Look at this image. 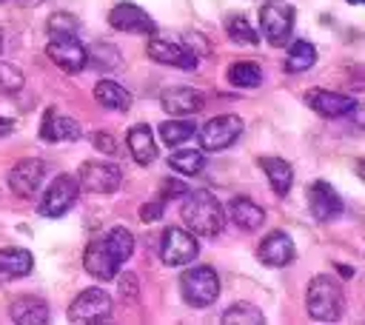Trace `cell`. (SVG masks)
<instances>
[{
	"label": "cell",
	"mask_w": 365,
	"mask_h": 325,
	"mask_svg": "<svg viewBox=\"0 0 365 325\" xmlns=\"http://www.w3.org/2000/svg\"><path fill=\"white\" fill-rule=\"evenodd\" d=\"M94 97H97L100 105L114 108V111H128L131 108V94L120 83H114V80H100L94 86Z\"/></svg>",
	"instance_id": "obj_25"
},
{
	"label": "cell",
	"mask_w": 365,
	"mask_h": 325,
	"mask_svg": "<svg viewBox=\"0 0 365 325\" xmlns=\"http://www.w3.org/2000/svg\"><path fill=\"white\" fill-rule=\"evenodd\" d=\"M180 294L188 305L194 308H205L220 296V279L214 274V268L208 265H194L185 268L180 277Z\"/></svg>",
	"instance_id": "obj_3"
},
{
	"label": "cell",
	"mask_w": 365,
	"mask_h": 325,
	"mask_svg": "<svg viewBox=\"0 0 365 325\" xmlns=\"http://www.w3.org/2000/svg\"><path fill=\"white\" fill-rule=\"evenodd\" d=\"M80 125L71 117L57 114V108H46L43 123H40V137L46 143H66V140H80Z\"/></svg>",
	"instance_id": "obj_18"
},
{
	"label": "cell",
	"mask_w": 365,
	"mask_h": 325,
	"mask_svg": "<svg viewBox=\"0 0 365 325\" xmlns=\"http://www.w3.org/2000/svg\"><path fill=\"white\" fill-rule=\"evenodd\" d=\"M240 134H242V120H240L237 114L211 117V120L197 131L202 151H222V148H228Z\"/></svg>",
	"instance_id": "obj_6"
},
{
	"label": "cell",
	"mask_w": 365,
	"mask_h": 325,
	"mask_svg": "<svg viewBox=\"0 0 365 325\" xmlns=\"http://www.w3.org/2000/svg\"><path fill=\"white\" fill-rule=\"evenodd\" d=\"M46 29H48V34H51V37H66V34H77L80 23H77V17H74V14H68V11H57V14H51V17H48Z\"/></svg>",
	"instance_id": "obj_33"
},
{
	"label": "cell",
	"mask_w": 365,
	"mask_h": 325,
	"mask_svg": "<svg viewBox=\"0 0 365 325\" xmlns=\"http://www.w3.org/2000/svg\"><path fill=\"white\" fill-rule=\"evenodd\" d=\"M0 3H3V0H0Z\"/></svg>",
	"instance_id": "obj_42"
},
{
	"label": "cell",
	"mask_w": 365,
	"mask_h": 325,
	"mask_svg": "<svg viewBox=\"0 0 365 325\" xmlns=\"http://www.w3.org/2000/svg\"><path fill=\"white\" fill-rule=\"evenodd\" d=\"M305 105L322 117H345L354 111V100L339 94V91H325V88H311L305 91Z\"/></svg>",
	"instance_id": "obj_16"
},
{
	"label": "cell",
	"mask_w": 365,
	"mask_h": 325,
	"mask_svg": "<svg viewBox=\"0 0 365 325\" xmlns=\"http://www.w3.org/2000/svg\"><path fill=\"white\" fill-rule=\"evenodd\" d=\"M259 168L265 171L271 188L277 197H285L291 191V182H294V168L282 160V157H259Z\"/></svg>",
	"instance_id": "obj_24"
},
{
	"label": "cell",
	"mask_w": 365,
	"mask_h": 325,
	"mask_svg": "<svg viewBox=\"0 0 365 325\" xmlns=\"http://www.w3.org/2000/svg\"><path fill=\"white\" fill-rule=\"evenodd\" d=\"M111 316V296L103 288H86L68 305L71 322H106Z\"/></svg>",
	"instance_id": "obj_10"
},
{
	"label": "cell",
	"mask_w": 365,
	"mask_h": 325,
	"mask_svg": "<svg viewBox=\"0 0 365 325\" xmlns=\"http://www.w3.org/2000/svg\"><path fill=\"white\" fill-rule=\"evenodd\" d=\"M83 265H86V271H88L91 277H97V279H114L117 271H120V262L114 259V254L108 251V245H106L103 239L88 242V248H86V254H83Z\"/></svg>",
	"instance_id": "obj_17"
},
{
	"label": "cell",
	"mask_w": 365,
	"mask_h": 325,
	"mask_svg": "<svg viewBox=\"0 0 365 325\" xmlns=\"http://www.w3.org/2000/svg\"><path fill=\"white\" fill-rule=\"evenodd\" d=\"M125 143H128V151H131L137 165H151L157 160V143H154V134H151V128L145 123L131 125Z\"/></svg>",
	"instance_id": "obj_19"
},
{
	"label": "cell",
	"mask_w": 365,
	"mask_h": 325,
	"mask_svg": "<svg viewBox=\"0 0 365 325\" xmlns=\"http://www.w3.org/2000/svg\"><path fill=\"white\" fill-rule=\"evenodd\" d=\"M259 29L271 46H285L294 31V6L285 0H268L259 9Z\"/></svg>",
	"instance_id": "obj_4"
},
{
	"label": "cell",
	"mask_w": 365,
	"mask_h": 325,
	"mask_svg": "<svg viewBox=\"0 0 365 325\" xmlns=\"http://www.w3.org/2000/svg\"><path fill=\"white\" fill-rule=\"evenodd\" d=\"M20 86H23V74L17 68H11V66H0V88L17 91Z\"/></svg>",
	"instance_id": "obj_34"
},
{
	"label": "cell",
	"mask_w": 365,
	"mask_h": 325,
	"mask_svg": "<svg viewBox=\"0 0 365 325\" xmlns=\"http://www.w3.org/2000/svg\"><path fill=\"white\" fill-rule=\"evenodd\" d=\"M157 131H160V140L174 148V145L185 143L188 137H194V123H188V120H168Z\"/></svg>",
	"instance_id": "obj_31"
},
{
	"label": "cell",
	"mask_w": 365,
	"mask_h": 325,
	"mask_svg": "<svg viewBox=\"0 0 365 325\" xmlns=\"http://www.w3.org/2000/svg\"><path fill=\"white\" fill-rule=\"evenodd\" d=\"M222 322H225V325H262L265 316H262L254 305L237 302V305H231V308L222 314Z\"/></svg>",
	"instance_id": "obj_32"
},
{
	"label": "cell",
	"mask_w": 365,
	"mask_h": 325,
	"mask_svg": "<svg viewBox=\"0 0 365 325\" xmlns=\"http://www.w3.org/2000/svg\"><path fill=\"white\" fill-rule=\"evenodd\" d=\"M160 103H163V108H165L168 114L182 117V114L200 111L202 103H205V97H202L200 91H194V88H168V91L160 94Z\"/></svg>",
	"instance_id": "obj_21"
},
{
	"label": "cell",
	"mask_w": 365,
	"mask_h": 325,
	"mask_svg": "<svg viewBox=\"0 0 365 325\" xmlns=\"http://www.w3.org/2000/svg\"><path fill=\"white\" fill-rule=\"evenodd\" d=\"M94 145H97L103 154H117V143H114L108 134H94Z\"/></svg>",
	"instance_id": "obj_36"
},
{
	"label": "cell",
	"mask_w": 365,
	"mask_h": 325,
	"mask_svg": "<svg viewBox=\"0 0 365 325\" xmlns=\"http://www.w3.org/2000/svg\"><path fill=\"white\" fill-rule=\"evenodd\" d=\"M0 48H3V37H0Z\"/></svg>",
	"instance_id": "obj_41"
},
{
	"label": "cell",
	"mask_w": 365,
	"mask_h": 325,
	"mask_svg": "<svg viewBox=\"0 0 365 325\" xmlns=\"http://www.w3.org/2000/svg\"><path fill=\"white\" fill-rule=\"evenodd\" d=\"M145 51H148L151 60H157V63H163V66H174V68H185V71L197 68V54H194L188 46H182V43L151 37L148 46H145Z\"/></svg>",
	"instance_id": "obj_11"
},
{
	"label": "cell",
	"mask_w": 365,
	"mask_h": 325,
	"mask_svg": "<svg viewBox=\"0 0 365 325\" xmlns=\"http://www.w3.org/2000/svg\"><path fill=\"white\" fill-rule=\"evenodd\" d=\"M308 208H311L314 220L331 222L342 214V197L325 180H317V182L308 185Z\"/></svg>",
	"instance_id": "obj_14"
},
{
	"label": "cell",
	"mask_w": 365,
	"mask_h": 325,
	"mask_svg": "<svg viewBox=\"0 0 365 325\" xmlns=\"http://www.w3.org/2000/svg\"><path fill=\"white\" fill-rule=\"evenodd\" d=\"M356 174H359V177H362V182H365V162H359V165H356Z\"/></svg>",
	"instance_id": "obj_39"
},
{
	"label": "cell",
	"mask_w": 365,
	"mask_h": 325,
	"mask_svg": "<svg viewBox=\"0 0 365 325\" xmlns=\"http://www.w3.org/2000/svg\"><path fill=\"white\" fill-rule=\"evenodd\" d=\"M11 131H14V120L0 117V137H6V134H11Z\"/></svg>",
	"instance_id": "obj_37"
},
{
	"label": "cell",
	"mask_w": 365,
	"mask_h": 325,
	"mask_svg": "<svg viewBox=\"0 0 365 325\" xmlns=\"http://www.w3.org/2000/svg\"><path fill=\"white\" fill-rule=\"evenodd\" d=\"M228 83L237 86V88H257L262 83V68L257 63H248V60L234 63L228 68Z\"/></svg>",
	"instance_id": "obj_29"
},
{
	"label": "cell",
	"mask_w": 365,
	"mask_h": 325,
	"mask_svg": "<svg viewBox=\"0 0 365 325\" xmlns=\"http://www.w3.org/2000/svg\"><path fill=\"white\" fill-rule=\"evenodd\" d=\"M34 268V257L26 248H0V279H20L26 274H31Z\"/></svg>",
	"instance_id": "obj_22"
},
{
	"label": "cell",
	"mask_w": 365,
	"mask_h": 325,
	"mask_svg": "<svg viewBox=\"0 0 365 325\" xmlns=\"http://www.w3.org/2000/svg\"><path fill=\"white\" fill-rule=\"evenodd\" d=\"M160 214H163V202L160 200H154V202H148V205L140 208L143 222H154V220H160Z\"/></svg>",
	"instance_id": "obj_35"
},
{
	"label": "cell",
	"mask_w": 365,
	"mask_h": 325,
	"mask_svg": "<svg viewBox=\"0 0 365 325\" xmlns=\"http://www.w3.org/2000/svg\"><path fill=\"white\" fill-rule=\"evenodd\" d=\"M108 23L117 31H131V34H154L157 26L154 20L145 14V9H140L137 3H117L108 11Z\"/></svg>",
	"instance_id": "obj_12"
},
{
	"label": "cell",
	"mask_w": 365,
	"mask_h": 325,
	"mask_svg": "<svg viewBox=\"0 0 365 325\" xmlns=\"http://www.w3.org/2000/svg\"><path fill=\"white\" fill-rule=\"evenodd\" d=\"M305 308H308V316L317 322H336L345 311L342 285L331 274L314 277L308 282V291H305Z\"/></svg>",
	"instance_id": "obj_2"
},
{
	"label": "cell",
	"mask_w": 365,
	"mask_h": 325,
	"mask_svg": "<svg viewBox=\"0 0 365 325\" xmlns=\"http://www.w3.org/2000/svg\"><path fill=\"white\" fill-rule=\"evenodd\" d=\"M46 54L54 66H60L63 71L68 74H77L88 66V48L74 37V34H66V37H51L48 46H46Z\"/></svg>",
	"instance_id": "obj_9"
},
{
	"label": "cell",
	"mask_w": 365,
	"mask_h": 325,
	"mask_svg": "<svg viewBox=\"0 0 365 325\" xmlns=\"http://www.w3.org/2000/svg\"><path fill=\"white\" fill-rule=\"evenodd\" d=\"M257 257L268 268H285L294 259V239L285 231H271L257 248Z\"/></svg>",
	"instance_id": "obj_15"
},
{
	"label": "cell",
	"mask_w": 365,
	"mask_h": 325,
	"mask_svg": "<svg viewBox=\"0 0 365 325\" xmlns=\"http://www.w3.org/2000/svg\"><path fill=\"white\" fill-rule=\"evenodd\" d=\"M197 251H200V245L191 237V231L174 228V225L163 231V239H160V259H163V265H171V268L188 265L197 257Z\"/></svg>",
	"instance_id": "obj_8"
},
{
	"label": "cell",
	"mask_w": 365,
	"mask_h": 325,
	"mask_svg": "<svg viewBox=\"0 0 365 325\" xmlns=\"http://www.w3.org/2000/svg\"><path fill=\"white\" fill-rule=\"evenodd\" d=\"M348 3H351V6H362L365 0H348Z\"/></svg>",
	"instance_id": "obj_40"
},
{
	"label": "cell",
	"mask_w": 365,
	"mask_h": 325,
	"mask_svg": "<svg viewBox=\"0 0 365 325\" xmlns=\"http://www.w3.org/2000/svg\"><path fill=\"white\" fill-rule=\"evenodd\" d=\"M43 180H46V165L40 162V160H20L11 171H9V188L17 194V197H23V200H29V197H34L37 194V188L43 185Z\"/></svg>",
	"instance_id": "obj_13"
},
{
	"label": "cell",
	"mask_w": 365,
	"mask_h": 325,
	"mask_svg": "<svg viewBox=\"0 0 365 325\" xmlns=\"http://www.w3.org/2000/svg\"><path fill=\"white\" fill-rule=\"evenodd\" d=\"M103 242L108 245V251L114 254V259H117L120 265L134 254V237H131V231H128V228H123V225L111 228V231L103 237Z\"/></svg>",
	"instance_id": "obj_27"
},
{
	"label": "cell",
	"mask_w": 365,
	"mask_h": 325,
	"mask_svg": "<svg viewBox=\"0 0 365 325\" xmlns=\"http://www.w3.org/2000/svg\"><path fill=\"white\" fill-rule=\"evenodd\" d=\"M228 217H231V222H234L237 228H242V231H257V228L262 225V220H265V211H262L257 202H251L248 197H234V200L228 202Z\"/></svg>",
	"instance_id": "obj_23"
},
{
	"label": "cell",
	"mask_w": 365,
	"mask_h": 325,
	"mask_svg": "<svg viewBox=\"0 0 365 325\" xmlns=\"http://www.w3.org/2000/svg\"><path fill=\"white\" fill-rule=\"evenodd\" d=\"M351 114H354V123H356V125H365V111H362V108H359V111H351Z\"/></svg>",
	"instance_id": "obj_38"
},
{
	"label": "cell",
	"mask_w": 365,
	"mask_h": 325,
	"mask_svg": "<svg viewBox=\"0 0 365 325\" xmlns=\"http://www.w3.org/2000/svg\"><path fill=\"white\" fill-rule=\"evenodd\" d=\"M182 225L200 237H217L225 228V208L211 191H191L180 208Z\"/></svg>",
	"instance_id": "obj_1"
},
{
	"label": "cell",
	"mask_w": 365,
	"mask_h": 325,
	"mask_svg": "<svg viewBox=\"0 0 365 325\" xmlns=\"http://www.w3.org/2000/svg\"><path fill=\"white\" fill-rule=\"evenodd\" d=\"M317 60V48L308 40H294L288 46V57H285V68L288 71H308Z\"/></svg>",
	"instance_id": "obj_26"
},
{
	"label": "cell",
	"mask_w": 365,
	"mask_h": 325,
	"mask_svg": "<svg viewBox=\"0 0 365 325\" xmlns=\"http://www.w3.org/2000/svg\"><path fill=\"white\" fill-rule=\"evenodd\" d=\"M9 316L17 325H46L48 322V305L40 296H17L9 305Z\"/></svg>",
	"instance_id": "obj_20"
},
{
	"label": "cell",
	"mask_w": 365,
	"mask_h": 325,
	"mask_svg": "<svg viewBox=\"0 0 365 325\" xmlns=\"http://www.w3.org/2000/svg\"><path fill=\"white\" fill-rule=\"evenodd\" d=\"M168 165H171L174 171L185 174V177H194V174H200V171H202L205 157H202V151L185 148V151H174V154L168 157Z\"/></svg>",
	"instance_id": "obj_30"
},
{
	"label": "cell",
	"mask_w": 365,
	"mask_h": 325,
	"mask_svg": "<svg viewBox=\"0 0 365 325\" xmlns=\"http://www.w3.org/2000/svg\"><path fill=\"white\" fill-rule=\"evenodd\" d=\"M77 182H80V188H86L91 194H114L120 188V182H123V171L114 162L88 160V162L80 165Z\"/></svg>",
	"instance_id": "obj_5"
},
{
	"label": "cell",
	"mask_w": 365,
	"mask_h": 325,
	"mask_svg": "<svg viewBox=\"0 0 365 325\" xmlns=\"http://www.w3.org/2000/svg\"><path fill=\"white\" fill-rule=\"evenodd\" d=\"M77 197H80V182H77V177L60 174V177L46 188V194H43L37 211H40L43 217H63V214L77 202Z\"/></svg>",
	"instance_id": "obj_7"
},
{
	"label": "cell",
	"mask_w": 365,
	"mask_h": 325,
	"mask_svg": "<svg viewBox=\"0 0 365 325\" xmlns=\"http://www.w3.org/2000/svg\"><path fill=\"white\" fill-rule=\"evenodd\" d=\"M225 34H228L234 43H240V46H257V43H259L257 29H254L242 14H237V11L225 17Z\"/></svg>",
	"instance_id": "obj_28"
}]
</instances>
